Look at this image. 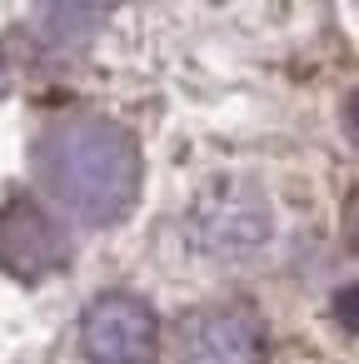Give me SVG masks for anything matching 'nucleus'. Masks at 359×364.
<instances>
[{"label":"nucleus","instance_id":"obj_1","mask_svg":"<svg viewBox=\"0 0 359 364\" xmlns=\"http://www.w3.org/2000/svg\"><path fill=\"white\" fill-rule=\"evenodd\" d=\"M36 170L45 190L80 225H115L140 195V150L130 130L100 115L55 120L36 145Z\"/></svg>","mask_w":359,"mask_h":364},{"label":"nucleus","instance_id":"obj_2","mask_svg":"<svg viewBox=\"0 0 359 364\" xmlns=\"http://www.w3.org/2000/svg\"><path fill=\"white\" fill-rule=\"evenodd\" d=\"M190 240H195V250H205L215 259L250 255L269 240V205L250 185L220 180L190 205Z\"/></svg>","mask_w":359,"mask_h":364},{"label":"nucleus","instance_id":"obj_3","mask_svg":"<svg viewBox=\"0 0 359 364\" xmlns=\"http://www.w3.org/2000/svg\"><path fill=\"white\" fill-rule=\"evenodd\" d=\"M80 349L90 364H150L160 354V319L135 294H100L80 319Z\"/></svg>","mask_w":359,"mask_h":364},{"label":"nucleus","instance_id":"obj_4","mask_svg":"<svg viewBox=\"0 0 359 364\" xmlns=\"http://www.w3.org/2000/svg\"><path fill=\"white\" fill-rule=\"evenodd\" d=\"M65 264V235L36 200H11L0 210V269L16 279H45Z\"/></svg>","mask_w":359,"mask_h":364},{"label":"nucleus","instance_id":"obj_5","mask_svg":"<svg viewBox=\"0 0 359 364\" xmlns=\"http://www.w3.org/2000/svg\"><path fill=\"white\" fill-rule=\"evenodd\" d=\"M185 364H264V329L250 309L220 304L190 319Z\"/></svg>","mask_w":359,"mask_h":364},{"label":"nucleus","instance_id":"obj_6","mask_svg":"<svg viewBox=\"0 0 359 364\" xmlns=\"http://www.w3.org/2000/svg\"><path fill=\"white\" fill-rule=\"evenodd\" d=\"M110 6L115 0H36V16L55 46H75V41L95 36V26L110 16Z\"/></svg>","mask_w":359,"mask_h":364},{"label":"nucleus","instance_id":"obj_7","mask_svg":"<svg viewBox=\"0 0 359 364\" xmlns=\"http://www.w3.org/2000/svg\"><path fill=\"white\" fill-rule=\"evenodd\" d=\"M334 314H339L349 329H359V284H344V289L334 294Z\"/></svg>","mask_w":359,"mask_h":364},{"label":"nucleus","instance_id":"obj_8","mask_svg":"<svg viewBox=\"0 0 359 364\" xmlns=\"http://www.w3.org/2000/svg\"><path fill=\"white\" fill-rule=\"evenodd\" d=\"M344 130L354 135V145H359V90L349 95V105H344Z\"/></svg>","mask_w":359,"mask_h":364},{"label":"nucleus","instance_id":"obj_9","mask_svg":"<svg viewBox=\"0 0 359 364\" xmlns=\"http://www.w3.org/2000/svg\"><path fill=\"white\" fill-rule=\"evenodd\" d=\"M0 90H6V65H0Z\"/></svg>","mask_w":359,"mask_h":364}]
</instances>
